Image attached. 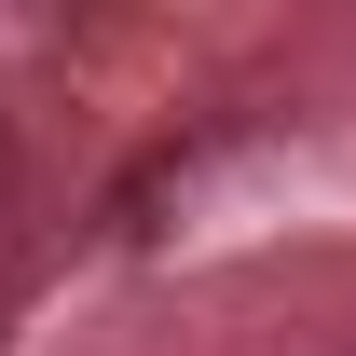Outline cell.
I'll list each match as a JSON object with an SVG mask.
<instances>
[]
</instances>
